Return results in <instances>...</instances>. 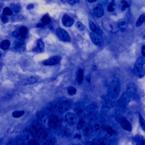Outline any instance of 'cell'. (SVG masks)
<instances>
[{"instance_id": "cell-43", "label": "cell", "mask_w": 145, "mask_h": 145, "mask_svg": "<svg viewBox=\"0 0 145 145\" xmlns=\"http://www.w3.org/2000/svg\"><path fill=\"white\" fill-rule=\"evenodd\" d=\"M87 82L88 83L90 82L91 81V79L90 78H87Z\"/></svg>"}, {"instance_id": "cell-26", "label": "cell", "mask_w": 145, "mask_h": 145, "mask_svg": "<svg viewBox=\"0 0 145 145\" xmlns=\"http://www.w3.org/2000/svg\"><path fill=\"white\" fill-rule=\"evenodd\" d=\"M85 123V121L83 119H80L77 124V128L78 129H81L84 126Z\"/></svg>"}, {"instance_id": "cell-36", "label": "cell", "mask_w": 145, "mask_h": 145, "mask_svg": "<svg viewBox=\"0 0 145 145\" xmlns=\"http://www.w3.org/2000/svg\"><path fill=\"white\" fill-rule=\"evenodd\" d=\"M141 52L142 57H145V45H143V46H142Z\"/></svg>"}, {"instance_id": "cell-29", "label": "cell", "mask_w": 145, "mask_h": 145, "mask_svg": "<svg viewBox=\"0 0 145 145\" xmlns=\"http://www.w3.org/2000/svg\"><path fill=\"white\" fill-rule=\"evenodd\" d=\"M139 117L140 125L144 131L145 129V120L143 117L140 113L139 114Z\"/></svg>"}, {"instance_id": "cell-35", "label": "cell", "mask_w": 145, "mask_h": 145, "mask_svg": "<svg viewBox=\"0 0 145 145\" xmlns=\"http://www.w3.org/2000/svg\"><path fill=\"white\" fill-rule=\"evenodd\" d=\"M54 141L52 139H49L45 142V145H54Z\"/></svg>"}, {"instance_id": "cell-6", "label": "cell", "mask_w": 145, "mask_h": 145, "mask_svg": "<svg viewBox=\"0 0 145 145\" xmlns=\"http://www.w3.org/2000/svg\"><path fill=\"white\" fill-rule=\"evenodd\" d=\"M48 123L50 127L53 129H56L59 125V120L56 115H50L49 118Z\"/></svg>"}, {"instance_id": "cell-13", "label": "cell", "mask_w": 145, "mask_h": 145, "mask_svg": "<svg viewBox=\"0 0 145 145\" xmlns=\"http://www.w3.org/2000/svg\"><path fill=\"white\" fill-rule=\"evenodd\" d=\"M89 26L90 29L93 33L101 35H102L103 33V31L102 29L91 21L89 22Z\"/></svg>"}, {"instance_id": "cell-9", "label": "cell", "mask_w": 145, "mask_h": 145, "mask_svg": "<svg viewBox=\"0 0 145 145\" xmlns=\"http://www.w3.org/2000/svg\"><path fill=\"white\" fill-rule=\"evenodd\" d=\"M62 22L63 25L66 27H70L72 26L74 22V21L72 17L67 14L64 15L62 19Z\"/></svg>"}, {"instance_id": "cell-38", "label": "cell", "mask_w": 145, "mask_h": 145, "mask_svg": "<svg viewBox=\"0 0 145 145\" xmlns=\"http://www.w3.org/2000/svg\"><path fill=\"white\" fill-rule=\"evenodd\" d=\"M45 25L42 23H38L36 25L37 27L38 28H43L44 27Z\"/></svg>"}, {"instance_id": "cell-31", "label": "cell", "mask_w": 145, "mask_h": 145, "mask_svg": "<svg viewBox=\"0 0 145 145\" xmlns=\"http://www.w3.org/2000/svg\"><path fill=\"white\" fill-rule=\"evenodd\" d=\"M113 1V2L111 3L108 7V10L109 12H113L115 10V8H114V2L113 1Z\"/></svg>"}, {"instance_id": "cell-3", "label": "cell", "mask_w": 145, "mask_h": 145, "mask_svg": "<svg viewBox=\"0 0 145 145\" xmlns=\"http://www.w3.org/2000/svg\"><path fill=\"white\" fill-rule=\"evenodd\" d=\"M61 58L60 56H54L51 57L43 62L44 65L46 66H52L56 65L59 64Z\"/></svg>"}, {"instance_id": "cell-21", "label": "cell", "mask_w": 145, "mask_h": 145, "mask_svg": "<svg viewBox=\"0 0 145 145\" xmlns=\"http://www.w3.org/2000/svg\"><path fill=\"white\" fill-rule=\"evenodd\" d=\"M24 43L23 40L18 39L15 42V47L17 49H20L22 47Z\"/></svg>"}, {"instance_id": "cell-34", "label": "cell", "mask_w": 145, "mask_h": 145, "mask_svg": "<svg viewBox=\"0 0 145 145\" xmlns=\"http://www.w3.org/2000/svg\"><path fill=\"white\" fill-rule=\"evenodd\" d=\"M67 2L70 5H74L79 3L80 1L79 0H68Z\"/></svg>"}, {"instance_id": "cell-12", "label": "cell", "mask_w": 145, "mask_h": 145, "mask_svg": "<svg viewBox=\"0 0 145 145\" xmlns=\"http://www.w3.org/2000/svg\"><path fill=\"white\" fill-rule=\"evenodd\" d=\"M120 124L122 127L125 130L131 132L132 129L131 124L124 118H122L121 119Z\"/></svg>"}, {"instance_id": "cell-39", "label": "cell", "mask_w": 145, "mask_h": 145, "mask_svg": "<svg viewBox=\"0 0 145 145\" xmlns=\"http://www.w3.org/2000/svg\"><path fill=\"white\" fill-rule=\"evenodd\" d=\"M87 1L90 3H94L96 2V0H87Z\"/></svg>"}, {"instance_id": "cell-17", "label": "cell", "mask_w": 145, "mask_h": 145, "mask_svg": "<svg viewBox=\"0 0 145 145\" xmlns=\"http://www.w3.org/2000/svg\"><path fill=\"white\" fill-rule=\"evenodd\" d=\"M25 113L24 110H16L12 112V116L14 118H19L23 116Z\"/></svg>"}, {"instance_id": "cell-18", "label": "cell", "mask_w": 145, "mask_h": 145, "mask_svg": "<svg viewBox=\"0 0 145 145\" xmlns=\"http://www.w3.org/2000/svg\"><path fill=\"white\" fill-rule=\"evenodd\" d=\"M10 41L8 40L3 41L0 44V47L3 50H6L9 48L10 46Z\"/></svg>"}, {"instance_id": "cell-10", "label": "cell", "mask_w": 145, "mask_h": 145, "mask_svg": "<svg viewBox=\"0 0 145 145\" xmlns=\"http://www.w3.org/2000/svg\"><path fill=\"white\" fill-rule=\"evenodd\" d=\"M65 119L67 124L72 126L75 124L76 122V118L75 115L71 112H67L66 114Z\"/></svg>"}, {"instance_id": "cell-33", "label": "cell", "mask_w": 145, "mask_h": 145, "mask_svg": "<svg viewBox=\"0 0 145 145\" xmlns=\"http://www.w3.org/2000/svg\"><path fill=\"white\" fill-rule=\"evenodd\" d=\"M39 144L37 141L34 139H31L28 143V145H36Z\"/></svg>"}, {"instance_id": "cell-11", "label": "cell", "mask_w": 145, "mask_h": 145, "mask_svg": "<svg viewBox=\"0 0 145 145\" xmlns=\"http://www.w3.org/2000/svg\"><path fill=\"white\" fill-rule=\"evenodd\" d=\"M45 49L44 43L41 39H39L37 41V46L33 50V52L36 53L42 52Z\"/></svg>"}, {"instance_id": "cell-20", "label": "cell", "mask_w": 145, "mask_h": 145, "mask_svg": "<svg viewBox=\"0 0 145 145\" xmlns=\"http://www.w3.org/2000/svg\"><path fill=\"white\" fill-rule=\"evenodd\" d=\"M51 21V19L48 15L43 16L41 19L42 23L45 25L48 24Z\"/></svg>"}, {"instance_id": "cell-2", "label": "cell", "mask_w": 145, "mask_h": 145, "mask_svg": "<svg viewBox=\"0 0 145 145\" xmlns=\"http://www.w3.org/2000/svg\"><path fill=\"white\" fill-rule=\"evenodd\" d=\"M56 33L57 37L62 41L68 42L71 41V37L66 31L61 28L56 29Z\"/></svg>"}, {"instance_id": "cell-42", "label": "cell", "mask_w": 145, "mask_h": 145, "mask_svg": "<svg viewBox=\"0 0 145 145\" xmlns=\"http://www.w3.org/2000/svg\"><path fill=\"white\" fill-rule=\"evenodd\" d=\"M126 22L124 21L122 22H121V25H122V26H124V25H126Z\"/></svg>"}, {"instance_id": "cell-5", "label": "cell", "mask_w": 145, "mask_h": 145, "mask_svg": "<svg viewBox=\"0 0 145 145\" xmlns=\"http://www.w3.org/2000/svg\"><path fill=\"white\" fill-rule=\"evenodd\" d=\"M90 36L91 41L94 44L100 46L102 44L103 38L102 35L91 32L90 33Z\"/></svg>"}, {"instance_id": "cell-19", "label": "cell", "mask_w": 145, "mask_h": 145, "mask_svg": "<svg viewBox=\"0 0 145 145\" xmlns=\"http://www.w3.org/2000/svg\"><path fill=\"white\" fill-rule=\"evenodd\" d=\"M10 6L12 10L15 13H18L20 12L21 7L19 4L12 3L11 4Z\"/></svg>"}, {"instance_id": "cell-7", "label": "cell", "mask_w": 145, "mask_h": 145, "mask_svg": "<svg viewBox=\"0 0 145 145\" xmlns=\"http://www.w3.org/2000/svg\"><path fill=\"white\" fill-rule=\"evenodd\" d=\"M38 79L36 76H32L26 77L22 80V84L24 85H31L37 82Z\"/></svg>"}, {"instance_id": "cell-28", "label": "cell", "mask_w": 145, "mask_h": 145, "mask_svg": "<svg viewBox=\"0 0 145 145\" xmlns=\"http://www.w3.org/2000/svg\"><path fill=\"white\" fill-rule=\"evenodd\" d=\"M92 129L91 127L88 126L86 127L84 129V133L85 136H89L90 134Z\"/></svg>"}, {"instance_id": "cell-25", "label": "cell", "mask_w": 145, "mask_h": 145, "mask_svg": "<svg viewBox=\"0 0 145 145\" xmlns=\"http://www.w3.org/2000/svg\"><path fill=\"white\" fill-rule=\"evenodd\" d=\"M76 27L79 30L81 31H83L85 29V27L82 22L78 21L76 22L75 24Z\"/></svg>"}, {"instance_id": "cell-14", "label": "cell", "mask_w": 145, "mask_h": 145, "mask_svg": "<svg viewBox=\"0 0 145 145\" xmlns=\"http://www.w3.org/2000/svg\"><path fill=\"white\" fill-rule=\"evenodd\" d=\"M84 78V71L82 69H80L78 70L77 73V82L79 85L82 83Z\"/></svg>"}, {"instance_id": "cell-22", "label": "cell", "mask_w": 145, "mask_h": 145, "mask_svg": "<svg viewBox=\"0 0 145 145\" xmlns=\"http://www.w3.org/2000/svg\"><path fill=\"white\" fill-rule=\"evenodd\" d=\"M104 130L106 131L111 136H112L114 134L116 133L115 131L110 126H107L105 127L104 128Z\"/></svg>"}, {"instance_id": "cell-30", "label": "cell", "mask_w": 145, "mask_h": 145, "mask_svg": "<svg viewBox=\"0 0 145 145\" xmlns=\"http://www.w3.org/2000/svg\"><path fill=\"white\" fill-rule=\"evenodd\" d=\"M12 36L13 37L19 40H23L24 39L21 37L19 33H18L16 31H14L12 32Z\"/></svg>"}, {"instance_id": "cell-24", "label": "cell", "mask_w": 145, "mask_h": 145, "mask_svg": "<svg viewBox=\"0 0 145 145\" xmlns=\"http://www.w3.org/2000/svg\"><path fill=\"white\" fill-rule=\"evenodd\" d=\"M3 14L5 15L10 16L13 14L12 11L10 8L8 7H6L4 8L3 10Z\"/></svg>"}, {"instance_id": "cell-4", "label": "cell", "mask_w": 145, "mask_h": 145, "mask_svg": "<svg viewBox=\"0 0 145 145\" xmlns=\"http://www.w3.org/2000/svg\"><path fill=\"white\" fill-rule=\"evenodd\" d=\"M71 105V103L68 101H62L58 104V108L60 113H64L70 109Z\"/></svg>"}, {"instance_id": "cell-41", "label": "cell", "mask_w": 145, "mask_h": 145, "mask_svg": "<svg viewBox=\"0 0 145 145\" xmlns=\"http://www.w3.org/2000/svg\"><path fill=\"white\" fill-rule=\"evenodd\" d=\"M113 91L115 93L117 92V87H115L113 89Z\"/></svg>"}, {"instance_id": "cell-27", "label": "cell", "mask_w": 145, "mask_h": 145, "mask_svg": "<svg viewBox=\"0 0 145 145\" xmlns=\"http://www.w3.org/2000/svg\"><path fill=\"white\" fill-rule=\"evenodd\" d=\"M122 5L121 7V9L122 11H124L126 8H127L129 6V4L126 1L123 0L121 1Z\"/></svg>"}, {"instance_id": "cell-37", "label": "cell", "mask_w": 145, "mask_h": 145, "mask_svg": "<svg viewBox=\"0 0 145 145\" xmlns=\"http://www.w3.org/2000/svg\"><path fill=\"white\" fill-rule=\"evenodd\" d=\"M34 8V5L33 4H31L27 5V9L28 10H30L33 9Z\"/></svg>"}, {"instance_id": "cell-40", "label": "cell", "mask_w": 145, "mask_h": 145, "mask_svg": "<svg viewBox=\"0 0 145 145\" xmlns=\"http://www.w3.org/2000/svg\"><path fill=\"white\" fill-rule=\"evenodd\" d=\"M75 137L80 139L81 137V136L80 135L77 134L75 136Z\"/></svg>"}, {"instance_id": "cell-15", "label": "cell", "mask_w": 145, "mask_h": 145, "mask_svg": "<svg viewBox=\"0 0 145 145\" xmlns=\"http://www.w3.org/2000/svg\"><path fill=\"white\" fill-rule=\"evenodd\" d=\"M28 33V29L25 26H22L20 28L19 33L21 37L24 39L26 38L27 36Z\"/></svg>"}, {"instance_id": "cell-32", "label": "cell", "mask_w": 145, "mask_h": 145, "mask_svg": "<svg viewBox=\"0 0 145 145\" xmlns=\"http://www.w3.org/2000/svg\"><path fill=\"white\" fill-rule=\"evenodd\" d=\"M2 22L4 24L7 23L8 21V18L6 15L2 14L0 16Z\"/></svg>"}, {"instance_id": "cell-1", "label": "cell", "mask_w": 145, "mask_h": 145, "mask_svg": "<svg viewBox=\"0 0 145 145\" xmlns=\"http://www.w3.org/2000/svg\"><path fill=\"white\" fill-rule=\"evenodd\" d=\"M145 63V57H139L137 59L135 64L134 71L136 75L139 77L142 76L144 73V65Z\"/></svg>"}, {"instance_id": "cell-16", "label": "cell", "mask_w": 145, "mask_h": 145, "mask_svg": "<svg viewBox=\"0 0 145 145\" xmlns=\"http://www.w3.org/2000/svg\"><path fill=\"white\" fill-rule=\"evenodd\" d=\"M145 21V14H142L139 17L136 22V26L137 27L143 25Z\"/></svg>"}, {"instance_id": "cell-23", "label": "cell", "mask_w": 145, "mask_h": 145, "mask_svg": "<svg viewBox=\"0 0 145 145\" xmlns=\"http://www.w3.org/2000/svg\"><path fill=\"white\" fill-rule=\"evenodd\" d=\"M67 91L68 94L70 95H74L77 92V90L76 88L73 87H70L67 88Z\"/></svg>"}, {"instance_id": "cell-8", "label": "cell", "mask_w": 145, "mask_h": 145, "mask_svg": "<svg viewBox=\"0 0 145 145\" xmlns=\"http://www.w3.org/2000/svg\"><path fill=\"white\" fill-rule=\"evenodd\" d=\"M93 13L97 18H100L103 16L104 10L102 5L100 4H97L93 9Z\"/></svg>"}]
</instances>
